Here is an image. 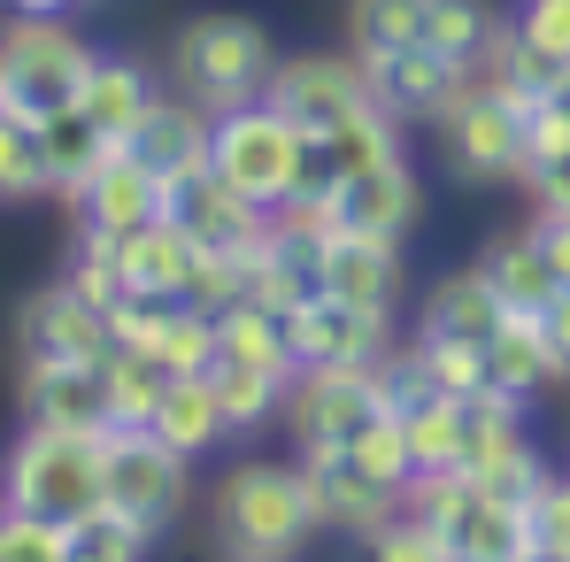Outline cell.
<instances>
[{
  "label": "cell",
  "mask_w": 570,
  "mask_h": 562,
  "mask_svg": "<svg viewBox=\"0 0 570 562\" xmlns=\"http://www.w3.org/2000/svg\"><path fill=\"white\" fill-rule=\"evenodd\" d=\"M540 332H548V347H556V363H563V377H570V285L540 308Z\"/></svg>",
  "instance_id": "cell-44"
},
{
  "label": "cell",
  "mask_w": 570,
  "mask_h": 562,
  "mask_svg": "<svg viewBox=\"0 0 570 562\" xmlns=\"http://www.w3.org/2000/svg\"><path fill=\"white\" fill-rule=\"evenodd\" d=\"M440 147H448V170L463 186H501V178H524L532 170V147H524V108L493 86H478L440 116Z\"/></svg>",
  "instance_id": "cell-7"
},
{
  "label": "cell",
  "mask_w": 570,
  "mask_h": 562,
  "mask_svg": "<svg viewBox=\"0 0 570 562\" xmlns=\"http://www.w3.org/2000/svg\"><path fill=\"white\" fill-rule=\"evenodd\" d=\"M332 208H340V231H379V239H401V231L416 224L424 193H416V170H409V155H393V162H379V170H355V178H340Z\"/></svg>",
  "instance_id": "cell-18"
},
{
  "label": "cell",
  "mask_w": 570,
  "mask_h": 562,
  "mask_svg": "<svg viewBox=\"0 0 570 562\" xmlns=\"http://www.w3.org/2000/svg\"><path fill=\"white\" fill-rule=\"evenodd\" d=\"M509 308H501V293L485 285V270H448V278L424 293V308H416V332H440V339H493V324H501Z\"/></svg>",
  "instance_id": "cell-24"
},
{
  "label": "cell",
  "mask_w": 570,
  "mask_h": 562,
  "mask_svg": "<svg viewBox=\"0 0 570 562\" xmlns=\"http://www.w3.org/2000/svg\"><path fill=\"white\" fill-rule=\"evenodd\" d=\"M0 16H8V0H0Z\"/></svg>",
  "instance_id": "cell-48"
},
{
  "label": "cell",
  "mask_w": 570,
  "mask_h": 562,
  "mask_svg": "<svg viewBox=\"0 0 570 562\" xmlns=\"http://www.w3.org/2000/svg\"><path fill=\"white\" fill-rule=\"evenodd\" d=\"M216 401H224V424L232 432H263V424H278L285 408V377L278 371H255V363H232V355H216Z\"/></svg>",
  "instance_id": "cell-29"
},
{
  "label": "cell",
  "mask_w": 570,
  "mask_h": 562,
  "mask_svg": "<svg viewBox=\"0 0 570 562\" xmlns=\"http://www.w3.org/2000/svg\"><path fill=\"white\" fill-rule=\"evenodd\" d=\"M285 339H293V363H385L393 316L385 308H355L340 293H308L285 316Z\"/></svg>",
  "instance_id": "cell-10"
},
{
  "label": "cell",
  "mask_w": 570,
  "mask_h": 562,
  "mask_svg": "<svg viewBox=\"0 0 570 562\" xmlns=\"http://www.w3.org/2000/svg\"><path fill=\"white\" fill-rule=\"evenodd\" d=\"M70 208H78V231H100V239H124L139 224L163 216V170L131 147H108L94 170L70 186Z\"/></svg>",
  "instance_id": "cell-9"
},
{
  "label": "cell",
  "mask_w": 570,
  "mask_h": 562,
  "mask_svg": "<svg viewBox=\"0 0 570 562\" xmlns=\"http://www.w3.org/2000/svg\"><path fill=\"white\" fill-rule=\"evenodd\" d=\"M485 377H493L501 393H517V401H532L540 385H556V377H563L556 347H548V332H540V316L509 308V316L493 324V339H485Z\"/></svg>",
  "instance_id": "cell-22"
},
{
  "label": "cell",
  "mask_w": 570,
  "mask_h": 562,
  "mask_svg": "<svg viewBox=\"0 0 570 562\" xmlns=\"http://www.w3.org/2000/svg\"><path fill=\"white\" fill-rule=\"evenodd\" d=\"M100 377H108V416H116V424H155L163 385L178 371H170L163 355H147V347H108V355H100Z\"/></svg>",
  "instance_id": "cell-26"
},
{
  "label": "cell",
  "mask_w": 570,
  "mask_h": 562,
  "mask_svg": "<svg viewBox=\"0 0 570 562\" xmlns=\"http://www.w3.org/2000/svg\"><path fill=\"white\" fill-rule=\"evenodd\" d=\"M155 78L139 70V62H124V55H94V70H86V93L78 108L100 124V139H116V147H131V131L147 124V108H155Z\"/></svg>",
  "instance_id": "cell-21"
},
{
  "label": "cell",
  "mask_w": 570,
  "mask_h": 562,
  "mask_svg": "<svg viewBox=\"0 0 570 562\" xmlns=\"http://www.w3.org/2000/svg\"><path fill=\"white\" fill-rule=\"evenodd\" d=\"M556 100H563V108H570V62H563V78H556Z\"/></svg>",
  "instance_id": "cell-47"
},
{
  "label": "cell",
  "mask_w": 570,
  "mask_h": 562,
  "mask_svg": "<svg viewBox=\"0 0 570 562\" xmlns=\"http://www.w3.org/2000/svg\"><path fill=\"white\" fill-rule=\"evenodd\" d=\"M424 47L455 55V62L478 78V62H485V47H493V16H485V0H432V8H424Z\"/></svg>",
  "instance_id": "cell-32"
},
{
  "label": "cell",
  "mask_w": 570,
  "mask_h": 562,
  "mask_svg": "<svg viewBox=\"0 0 570 562\" xmlns=\"http://www.w3.org/2000/svg\"><path fill=\"white\" fill-rule=\"evenodd\" d=\"M23 424H78V432L116 424L100 363H62V355L55 363H23Z\"/></svg>",
  "instance_id": "cell-17"
},
{
  "label": "cell",
  "mask_w": 570,
  "mask_h": 562,
  "mask_svg": "<svg viewBox=\"0 0 570 562\" xmlns=\"http://www.w3.org/2000/svg\"><path fill=\"white\" fill-rule=\"evenodd\" d=\"M524 516H532L540 562H570V477H548V485L524 501Z\"/></svg>",
  "instance_id": "cell-40"
},
{
  "label": "cell",
  "mask_w": 570,
  "mask_h": 562,
  "mask_svg": "<svg viewBox=\"0 0 570 562\" xmlns=\"http://www.w3.org/2000/svg\"><path fill=\"white\" fill-rule=\"evenodd\" d=\"M471 477H485V493H501V501H532L556 470H548V455H540L532 440H509V447H501L493 463H478Z\"/></svg>",
  "instance_id": "cell-39"
},
{
  "label": "cell",
  "mask_w": 570,
  "mask_h": 562,
  "mask_svg": "<svg viewBox=\"0 0 570 562\" xmlns=\"http://www.w3.org/2000/svg\"><path fill=\"white\" fill-rule=\"evenodd\" d=\"M347 455H355V463L371 470L379 485H393V493H401V485L416 477V463H409V432H401V408L371 416V424H363V432L347 440Z\"/></svg>",
  "instance_id": "cell-37"
},
{
  "label": "cell",
  "mask_w": 570,
  "mask_h": 562,
  "mask_svg": "<svg viewBox=\"0 0 570 562\" xmlns=\"http://www.w3.org/2000/svg\"><path fill=\"white\" fill-rule=\"evenodd\" d=\"M271 70H278V39H271L255 16H239V8L186 16L178 39H170V86H178L186 100H200L208 116L263 100Z\"/></svg>",
  "instance_id": "cell-1"
},
{
  "label": "cell",
  "mask_w": 570,
  "mask_h": 562,
  "mask_svg": "<svg viewBox=\"0 0 570 562\" xmlns=\"http://www.w3.org/2000/svg\"><path fill=\"white\" fill-rule=\"evenodd\" d=\"M186 485H193V455L163 447L147 424H108V440H100V501H116L124 516H139L163 540L186 516Z\"/></svg>",
  "instance_id": "cell-5"
},
{
  "label": "cell",
  "mask_w": 570,
  "mask_h": 562,
  "mask_svg": "<svg viewBox=\"0 0 570 562\" xmlns=\"http://www.w3.org/2000/svg\"><path fill=\"white\" fill-rule=\"evenodd\" d=\"M100 432H78V424H23V440L0 455V501L16 509H39V516H78L100 501Z\"/></svg>",
  "instance_id": "cell-4"
},
{
  "label": "cell",
  "mask_w": 570,
  "mask_h": 562,
  "mask_svg": "<svg viewBox=\"0 0 570 562\" xmlns=\"http://www.w3.org/2000/svg\"><path fill=\"white\" fill-rule=\"evenodd\" d=\"M16 347H23V363H100L116 339H108V308H94L86 293H70V285H39L23 308H16Z\"/></svg>",
  "instance_id": "cell-11"
},
{
  "label": "cell",
  "mask_w": 570,
  "mask_h": 562,
  "mask_svg": "<svg viewBox=\"0 0 570 562\" xmlns=\"http://www.w3.org/2000/svg\"><path fill=\"white\" fill-rule=\"evenodd\" d=\"M316 532V493L301 463H239L216 485V548L232 562H285Z\"/></svg>",
  "instance_id": "cell-2"
},
{
  "label": "cell",
  "mask_w": 570,
  "mask_h": 562,
  "mask_svg": "<svg viewBox=\"0 0 570 562\" xmlns=\"http://www.w3.org/2000/svg\"><path fill=\"white\" fill-rule=\"evenodd\" d=\"M163 447H178V455H208L232 424H224V401H216V377L208 371H186L163 385V408H155V424H147Z\"/></svg>",
  "instance_id": "cell-23"
},
{
  "label": "cell",
  "mask_w": 570,
  "mask_h": 562,
  "mask_svg": "<svg viewBox=\"0 0 570 562\" xmlns=\"http://www.w3.org/2000/svg\"><path fill=\"white\" fill-rule=\"evenodd\" d=\"M424 8L432 0H347V55L379 62L424 39Z\"/></svg>",
  "instance_id": "cell-28"
},
{
  "label": "cell",
  "mask_w": 570,
  "mask_h": 562,
  "mask_svg": "<svg viewBox=\"0 0 570 562\" xmlns=\"http://www.w3.org/2000/svg\"><path fill=\"white\" fill-rule=\"evenodd\" d=\"M524 186H532V208H540V216H570V155L524 170Z\"/></svg>",
  "instance_id": "cell-43"
},
{
  "label": "cell",
  "mask_w": 570,
  "mask_h": 562,
  "mask_svg": "<svg viewBox=\"0 0 570 562\" xmlns=\"http://www.w3.org/2000/svg\"><path fill=\"white\" fill-rule=\"evenodd\" d=\"M39 147H47V178H55V193H70L116 139H100V124L86 116V108H62V116L39 124Z\"/></svg>",
  "instance_id": "cell-31"
},
{
  "label": "cell",
  "mask_w": 570,
  "mask_h": 562,
  "mask_svg": "<svg viewBox=\"0 0 570 562\" xmlns=\"http://www.w3.org/2000/svg\"><path fill=\"white\" fill-rule=\"evenodd\" d=\"M62 285H70V293H86L94 308H116V300H124V263H116V239L78 231L70 263H62Z\"/></svg>",
  "instance_id": "cell-38"
},
{
  "label": "cell",
  "mask_w": 570,
  "mask_h": 562,
  "mask_svg": "<svg viewBox=\"0 0 570 562\" xmlns=\"http://www.w3.org/2000/svg\"><path fill=\"white\" fill-rule=\"evenodd\" d=\"M163 216H178L200 247H224V255L263 247V239H271V224H278L263 200L232 193L216 170H186V178H170V186H163Z\"/></svg>",
  "instance_id": "cell-12"
},
{
  "label": "cell",
  "mask_w": 570,
  "mask_h": 562,
  "mask_svg": "<svg viewBox=\"0 0 570 562\" xmlns=\"http://www.w3.org/2000/svg\"><path fill=\"white\" fill-rule=\"evenodd\" d=\"M116 263H124V293L186 300L193 293V263H200V239H193L178 216H155V224H139V231L116 239Z\"/></svg>",
  "instance_id": "cell-16"
},
{
  "label": "cell",
  "mask_w": 570,
  "mask_h": 562,
  "mask_svg": "<svg viewBox=\"0 0 570 562\" xmlns=\"http://www.w3.org/2000/svg\"><path fill=\"white\" fill-rule=\"evenodd\" d=\"M401 432H409V463L416 470H463V393L409 385L401 393Z\"/></svg>",
  "instance_id": "cell-25"
},
{
  "label": "cell",
  "mask_w": 570,
  "mask_h": 562,
  "mask_svg": "<svg viewBox=\"0 0 570 562\" xmlns=\"http://www.w3.org/2000/svg\"><path fill=\"white\" fill-rule=\"evenodd\" d=\"M371 70V93L393 124H440L455 100L471 93V70L455 62V55H440V47H401V55H379V62H363Z\"/></svg>",
  "instance_id": "cell-13"
},
{
  "label": "cell",
  "mask_w": 570,
  "mask_h": 562,
  "mask_svg": "<svg viewBox=\"0 0 570 562\" xmlns=\"http://www.w3.org/2000/svg\"><path fill=\"white\" fill-rule=\"evenodd\" d=\"M94 55L100 47H86L70 31V16H23L16 8L0 23V108L23 116V124H47V116L78 108Z\"/></svg>",
  "instance_id": "cell-3"
},
{
  "label": "cell",
  "mask_w": 570,
  "mask_h": 562,
  "mask_svg": "<svg viewBox=\"0 0 570 562\" xmlns=\"http://www.w3.org/2000/svg\"><path fill=\"white\" fill-rule=\"evenodd\" d=\"M532 231H540V247H548V263H556V278L570 285V216H540Z\"/></svg>",
  "instance_id": "cell-45"
},
{
  "label": "cell",
  "mask_w": 570,
  "mask_h": 562,
  "mask_svg": "<svg viewBox=\"0 0 570 562\" xmlns=\"http://www.w3.org/2000/svg\"><path fill=\"white\" fill-rule=\"evenodd\" d=\"M0 562H70V524L0 501Z\"/></svg>",
  "instance_id": "cell-35"
},
{
  "label": "cell",
  "mask_w": 570,
  "mask_h": 562,
  "mask_svg": "<svg viewBox=\"0 0 570 562\" xmlns=\"http://www.w3.org/2000/svg\"><path fill=\"white\" fill-rule=\"evenodd\" d=\"M208 139H216V116L200 108V100H155L147 108V124L131 131V155H147L155 170H163V186L170 178H186V170H208Z\"/></svg>",
  "instance_id": "cell-19"
},
{
  "label": "cell",
  "mask_w": 570,
  "mask_h": 562,
  "mask_svg": "<svg viewBox=\"0 0 570 562\" xmlns=\"http://www.w3.org/2000/svg\"><path fill=\"white\" fill-rule=\"evenodd\" d=\"M416 385H432V393H485L493 377H485V339H440V332H416V347L401 355Z\"/></svg>",
  "instance_id": "cell-27"
},
{
  "label": "cell",
  "mask_w": 570,
  "mask_h": 562,
  "mask_svg": "<svg viewBox=\"0 0 570 562\" xmlns=\"http://www.w3.org/2000/svg\"><path fill=\"white\" fill-rule=\"evenodd\" d=\"M316 293H340L355 308H385L401 300V247L379 231H324L316 247Z\"/></svg>",
  "instance_id": "cell-15"
},
{
  "label": "cell",
  "mask_w": 570,
  "mask_h": 562,
  "mask_svg": "<svg viewBox=\"0 0 570 562\" xmlns=\"http://www.w3.org/2000/svg\"><path fill=\"white\" fill-rule=\"evenodd\" d=\"M371 555L379 562H463L455 555V540L432 524V516H416V509H393L379 532H371Z\"/></svg>",
  "instance_id": "cell-36"
},
{
  "label": "cell",
  "mask_w": 570,
  "mask_h": 562,
  "mask_svg": "<svg viewBox=\"0 0 570 562\" xmlns=\"http://www.w3.org/2000/svg\"><path fill=\"white\" fill-rule=\"evenodd\" d=\"M208 170L232 193L278 208V200H293V178H301V131L285 124L271 100L224 108L216 116V139H208Z\"/></svg>",
  "instance_id": "cell-6"
},
{
  "label": "cell",
  "mask_w": 570,
  "mask_h": 562,
  "mask_svg": "<svg viewBox=\"0 0 570 562\" xmlns=\"http://www.w3.org/2000/svg\"><path fill=\"white\" fill-rule=\"evenodd\" d=\"M524 147H532V170L540 162H563L570 155V108L556 93H540L532 108H524Z\"/></svg>",
  "instance_id": "cell-42"
},
{
  "label": "cell",
  "mask_w": 570,
  "mask_h": 562,
  "mask_svg": "<svg viewBox=\"0 0 570 562\" xmlns=\"http://www.w3.org/2000/svg\"><path fill=\"white\" fill-rule=\"evenodd\" d=\"M517 39L540 47L548 62H570V0H524L517 8Z\"/></svg>",
  "instance_id": "cell-41"
},
{
  "label": "cell",
  "mask_w": 570,
  "mask_h": 562,
  "mask_svg": "<svg viewBox=\"0 0 570 562\" xmlns=\"http://www.w3.org/2000/svg\"><path fill=\"white\" fill-rule=\"evenodd\" d=\"M301 470H308V493H316V524H332V532L371 540L385 516L401 509V493L379 485L347 447H301Z\"/></svg>",
  "instance_id": "cell-14"
},
{
  "label": "cell",
  "mask_w": 570,
  "mask_h": 562,
  "mask_svg": "<svg viewBox=\"0 0 570 562\" xmlns=\"http://www.w3.org/2000/svg\"><path fill=\"white\" fill-rule=\"evenodd\" d=\"M155 355H163L178 377H186V371H216V308H200V300H170Z\"/></svg>",
  "instance_id": "cell-34"
},
{
  "label": "cell",
  "mask_w": 570,
  "mask_h": 562,
  "mask_svg": "<svg viewBox=\"0 0 570 562\" xmlns=\"http://www.w3.org/2000/svg\"><path fill=\"white\" fill-rule=\"evenodd\" d=\"M155 548V532L139 516H124L116 501H94L70 516V562H139Z\"/></svg>",
  "instance_id": "cell-30"
},
{
  "label": "cell",
  "mask_w": 570,
  "mask_h": 562,
  "mask_svg": "<svg viewBox=\"0 0 570 562\" xmlns=\"http://www.w3.org/2000/svg\"><path fill=\"white\" fill-rule=\"evenodd\" d=\"M8 8H23V16H70L78 0H8Z\"/></svg>",
  "instance_id": "cell-46"
},
{
  "label": "cell",
  "mask_w": 570,
  "mask_h": 562,
  "mask_svg": "<svg viewBox=\"0 0 570 562\" xmlns=\"http://www.w3.org/2000/svg\"><path fill=\"white\" fill-rule=\"evenodd\" d=\"M39 193H55L39 124H23V116L0 108V208H8V200H39Z\"/></svg>",
  "instance_id": "cell-33"
},
{
  "label": "cell",
  "mask_w": 570,
  "mask_h": 562,
  "mask_svg": "<svg viewBox=\"0 0 570 562\" xmlns=\"http://www.w3.org/2000/svg\"><path fill=\"white\" fill-rule=\"evenodd\" d=\"M478 270H485L493 293H501V308H524V316H540V308L563 293L548 247H540V231H493L485 255H478Z\"/></svg>",
  "instance_id": "cell-20"
},
{
  "label": "cell",
  "mask_w": 570,
  "mask_h": 562,
  "mask_svg": "<svg viewBox=\"0 0 570 562\" xmlns=\"http://www.w3.org/2000/svg\"><path fill=\"white\" fill-rule=\"evenodd\" d=\"M263 100L278 108L293 131H340L347 116L379 108L363 55H278V70H271Z\"/></svg>",
  "instance_id": "cell-8"
}]
</instances>
